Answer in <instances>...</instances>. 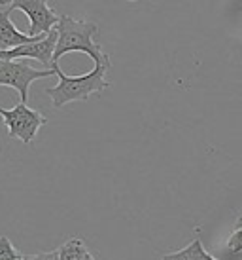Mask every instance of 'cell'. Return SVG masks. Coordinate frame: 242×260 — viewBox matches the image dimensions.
Here are the masks:
<instances>
[{"label":"cell","mask_w":242,"mask_h":260,"mask_svg":"<svg viewBox=\"0 0 242 260\" xmlns=\"http://www.w3.org/2000/svg\"><path fill=\"white\" fill-rule=\"evenodd\" d=\"M110 55L102 63L95 65L91 73L82 74V76H66L59 69V65H53L51 69L55 71V76L59 78L57 86L48 87L46 93L51 97V103L55 109H61L64 105L74 101H87L89 95L102 93L106 87H110L106 74L110 71Z\"/></svg>","instance_id":"cell-1"},{"label":"cell","mask_w":242,"mask_h":260,"mask_svg":"<svg viewBox=\"0 0 242 260\" xmlns=\"http://www.w3.org/2000/svg\"><path fill=\"white\" fill-rule=\"evenodd\" d=\"M55 30H57V46L53 53V65H57L59 59L70 51L86 53L95 61V65L102 63L108 57V53H104L102 46L97 42V35H99L97 23L76 19L70 15H59Z\"/></svg>","instance_id":"cell-2"},{"label":"cell","mask_w":242,"mask_h":260,"mask_svg":"<svg viewBox=\"0 0 242 260\" xmlns=\"http://www.w3.org/2000/svg\"><path fill=\"white\" fill-rule=\"evenodd\" d=\"M0 116L4 120L8 135L12 139H19L25 145H30L34 141L38 129L48 123V118L38 110L27 107L25 103H17L14 109H2Z\"/></svg>","instance_id":"cell-3"},{"label":"cell","mask_w":242,"mask_h":260,"mask_svg":"<svg viewBox=\"0 0 242 260\" xmlns=\"http://www.w3.org/2000/svg\"><path fill=\"white\" fill-rule=\"evenodd\" d=\"M55 71L53 69H34L25 61H0V86L14 87L21 95V103L27 105L29 99V87L34 80L50 78L53 76Z\"/></svg>","instance_id":"cell-4"},{"label":"cell","mask_w":242,"mask_h":260,"mask_svg":"<svg viewBox=\"0 0 242 260\" xmlns=\"http://www.w3.org/2000/svg\"><path fill=\"white\" fill-rule=\"evenodd\" d=\"M21 10L29 17V35L30 38H42L50 35L57 27L59 15L46 0H14L12 12Z\"/></svg>","instance_id":"cell-5"},{"label":"cell","mask_w":242,"mask_h":260,"mask_svg":"<svg viewBox=\"0 0 242 260\" xmlns=\"http://www.w3.org/2000/svg\"><path fill=\"white\" fill-rule=\"evenodd\" d=\"M55 46H57V30L53 29L46 38L38 40L32 44H25V46H17L12 50H0V61H19V59H36L48 69L53 67V53H55Z\"/></svg>","instance_id":"cell-6"},{"label":"cell","mask_w":242,"mask_h":260,"mask_svg":"<svg viewBox=\"0 0 242 260\" xmlns=\"http://www.w3.org/2000/svg\"><path fill=\"white\" fill-rule=\"evenodd\" d=\"M10 14H12V2H0V50H12L17 46L38 42L48 37L46 35L42 38H30L27 32L17 30V27L10 19Z\"/></svg>","instance_id":"cell-7"},{"label":"cell","mask_w":242,"mask_h":260,"mask_svg":"<svg viewBox=\"0 0 242 260\" xmlns=\"http://www.w3.org/2000/svg\"><path fill=\"white\" fill-rule=\"evenodd\" d=\"M161 260H218V258H214L212 254H208L207 251H205L203 241H200V238L197 236L187 247L180 249V251H172V253L163 254Z\"/></svg>","instance_id":"cell-8"},{"label":"cell","mask_w":242,"mask_h":260,"mask_svg":"<svg viewBox=\"0 0 242 260\" xmlns=\"http://www.w3.org/2000/svg\"><path fill=\"white\" fill-rule=\"evenodd\" d=\"M91 256L87 245L79 238H72L59 247V260H87Z\"/></svg>","instance_id":"cell-9"},{"label":"cell","mask_w":242,"mask_h":260,"mask_svg":"<svg viewBox=\"0 0 242 260\" xmlns=\"http://www.w3.org/2000/svg\"><path fill=\"white\" fill-rule=\"evenodd\" d=\"M225 251H227V254H231V256L242 253V217L238 218L235 222V226H233V232H231L227 243H225Z\"/></svg>","instance_id":"cell-10"},{"label":"cell","mask_w":242,"mask_h":260,"mask_svg":"<svg viewBox=\"0 0 242 260\" xmlns=\"http://www.w3.org/2000/svg\"><path fill=\"white\" fill-rule=\"evenodd\" d=\"M23 254L15 251V247L12 245V241L6 236H0V260H21Z\"/></svg>","instance_id":"cell-11"},{"label":"cell","mask_w":242,"mask_h":260,"mask_svg":"<svg viewBox=\"0 0 242 260\" xmlns=\"http://www.w3.org/2000/svg\"><path fill=\"white\" fill-rule=\"evenodd\" d=\"M21 260H59V251L40 253V254H23Z\"/></svg>","instance_id":"cell-12"},{"label":"cell","mask_w":242,"mask_h":260,"mask_svg":"<svg viewBox=\"0 0 242 260\" xmlns=\"http://www.w3.org/2000/svg\"><path fill=\"white\" fill-rule=\"evenodd\" d=\"M87 260H97V258H95V256H93V254H91V256H89V258H87Z\"/></svg>","instance_id":"cell-13"}]
</instances>
